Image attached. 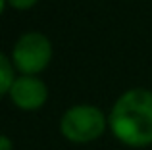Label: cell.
Wrapping results in <instances>:
<instances>
[{
	"label": "cell",
	"mask_w": 152,
	"mask_h": 150,
	"mask_svg": "<svg viewBox=\"0 0 152 150\" xmlns=\"http://www.w3.org/2000/svg\"><path fill=\"white\" fill-rule=\"evenodd\" d=\"M14 64L25 75H33L41 71L48 64L52 56V44L48 37L39 31H27L14 44Z\"/></svg>",
	"instance_id": "cell-3"
},
{
	"label": "cell",
	"mask_w": 152,
	"mask_h": 150,
	"mask_svg": "<svg viewBox=\"0 0 152 150\" xmlns=\"http://www.w3.org/2000/svg\"><path fill=\"white\" fill-rule=\"evenodd\" d=\"M8 94L14 100V104H18L19 108L35 110L45 104L46 96H48V89L35 75H21V77H18L14 81Z\"/></svg>",
	"instance_id": "cell-4"
},
{
	"label": "cell",
	"mask_w": 152,
	"mask_h": 150,
	"mask_svg": "<svg viewBox=\"0 0 152 150\" xmlns=\"http://www.w3.org/2000/svg\"><path fill=\"white\" fill-rule=\"evenodd\" d=\"M106 127V117L96 106L91 104H77L71 106L62 116L60 129L64 137L73 143H89L100 137Z\"/></svg>",
	"instance_id": "cell-2"
},
{
	"label": "cell",
	"mask_w": 152,
	"mask_h": 150,
	"mask_svg": "<svg viewBox=\"0 0 152 150\" xmlns=\"http://www.w3.org/2000/svg\"><path fill=\"white\" fill-rule=\"evenodd\" d=\"M35 2H37V0H8V4H12L14 8H29V6H33Z\"/></svg>",
	"instance_id": "cell-6"
},
{
	"label": "cell",
	"mask_w": 152,
	"mask_h": 150,
	"mask_svg": "<svg viewBox=\"0 0 152 150\" xmlns=\"http://www.w3.org/2000/svg\"><path fill=\"white\" fill-rule=\"evenodd\" d=\"M10 148H12L10 139H8L6 135H2V137H0V150H10Z\"/></svg>",
	"instance_id": "cell-7"
},
{
	"label": "cell",
	"mask_w": 152,
	"mask_h": 150,
	"mask_svg": "<svg viewBox=\"0 0 152 150\" xmlns=\"http://www.w3.org/2000/svg\"><path fill=\"white\" fill-rule=\"evenodd\" d=\"M110 127L119 141L131 146L152 143V90L129 89L115 100Z\"/></svg>",
	"instance_id": "cell-1"
},
{
	"label": "cell",
	"mask_w": 152,
	"mask_h": 150,
	"mask_svg": "<svg viewBox=\"0 0 152 150\" xmlns=\"http://www.w3.org/2000/svg\"><path fill=\"white\" fill-rule=\"evenodd\" d=\"M0 73H2V77H0V90H2V92H10L15 77H14V69H12L10 58L4 52L0 54Z\"/></svg>",
	"instance_id": "cell-5"
}]
</instances>
